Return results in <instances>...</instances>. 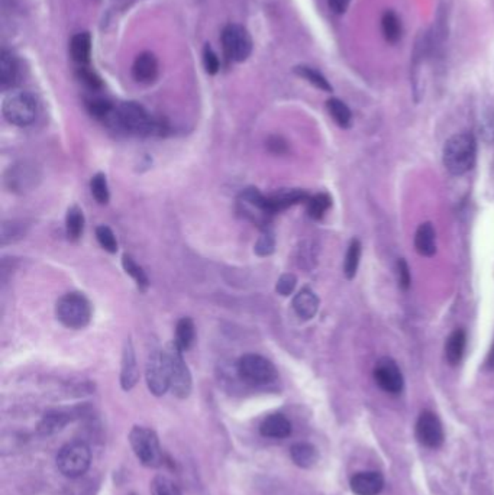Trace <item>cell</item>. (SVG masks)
Instances as JSON below:
<instances>
[{"label":"cell","mask_w":494,"mask_h":495,"mask_svg":"<svg viewBox=\"0 0 494 495\" xmlns=\"http://www.w3.org/2000/svg\"><path fill=\"white\" fill-rule=\"evenodd\" d=\"M70 54L75 63L86 65L90 61L92 56V39L87 32L77 34L70 42Z\"/></svg>","instance_id":"obj_22"},{"label":"cell","mask_w":494,"mask_h":495,"mask_svg":"<svg viewBox=\"0 0 494 495\" xmlns=\"http://www.w3.org/2000/svg\"><path fill=\"white\" fill-rule=\"evenodd\" d=\"M359 259H361V244L358 239H354L348 246L345 263H344V274L348 280H352L355 277L359 265Z\"/></svg>","instance_id":"obj_33"},{"label":"cell","mask_w":494,"mask_h":495,"mask_svg":"<svg viewBox=\"0 0 494 495\" xmlns=\"http://www.w3.org/2000/svg\"><path fill=\"white\" fill-rule=\"evenodd\" d=\"M238 374L247 384L266 385L277 378L274 365L264 356L247 353L238 361Z\"/></svg>","instance_id":"obj_8"},{"label":"cell","mask_w":494,"mask_h":495,"mask_svg":"<svg viewBox=\"0 0 494 495\" xmlns=\"http://www.w3.org/2000/svg\"><path fill=\"white\" fill-rule=\"evenodd\" d=\"M87 108H89V112L94 116V118H99V119H106L109 116H112L115 108L112 106V103L108 101V100H101V99H96V100H92L89 104H87Z\"/></svg>","instance_id":"obj_41"},{"label":"cell","mask_w":494,"mask_h":495,"mask_svg":"<svg viewBox=\"0 0 494 495\" xmlns=\"http://www.w3.org/2000/svg\"><path fill=\"white\" fill-rule=\"evenodd\" d=\"M80 75H82V78H83V82H85L89 87H92V89H99V87L101 86V83H100V80H99V77H97L94 73H92V71L83 68V70L80 71Z\"/></svg>","instance_id":"obj_46"},{"label":"cell","mask_w":494,"mask_h":495,"mask_svg":"<svg viewBox=\"0 0 494 495\" xmlns=\"http://www.w3.org/2000/svg\"><path fill=\"white\" fill-rule=\"evenodd\" d=\"M27 234V226L22 222L9 220L2 223V230H0V242L2 245H9L20 241Z\"/></svg>","instance_id":"obj_30"},{"label":"cell","mask_w":494,"mask_h":495,"mask_svg":"<svg viewBox=\"0 0 494 495\" xmlns=\"http://www.w3.org/2000/svg\"><path fill=\"white\" fill-rule=\"evenodd\" d=\"M151 494L152 495H181L180 489L166 477L154 478L151 484Z\"/></svg>","instance_id":"obj_39"},{"label":"cell","mask_w":494,"mask_h":495,"mask_svg":"<svg viewBox=\"0 0 494 495\" xmlns=\"http://www.w3.org/2000/svg\"><path fill=\"white\" fill-rule=\"evenodd\" d=\"M168 362V371H170V389L173 394L178 399H187L192 393V374L186 365L183 355H181L180 348L173 342L164 351Z\"/></svg>","instance_id":"obj_7"},{"label":"cell","mask_w":494,"mask_h":495,"mask_svg":"<svg viewBox=\"0 0 494 495\" xmlns=\"http://www.w3.org/2000/svg\"><path fill=\"white\" fill-rule=\"evenodd\" d=\"M68 422V417L64 413H48L44 415L42 422L39 423V433L41 434H54L60 432Z\"/></svg>","instance_id":"obj_31"},{"label":"cell","mask_w":494,"mask_h":495,"mask_svg":"<svg viewBox=\"0 0 494 495\" xmlns=\"http://www.w3.org/2000/svg\"><path fill=\"white\" fill-rule=\"evenodd\" d=\"M96 238L100 244V246L111 252V253H116L118 251V241L115 238V233L112 232L111 227L105 226V225H101V226H97L96 227Z\"/></svg>","instance_id":"obj_38"},{"label":"cell","mask_w":494,"mask_h":495,"mask_svg":"<svg viewBox=\"0 0 494 495\" xmlns=\"http://www.w3.org/2000/svg\"><path fill=\"white\" fill-rule=\"evenodd\" d=\"M112 118L115 123L126 130L129 134L135 135H163L167 126L164 122L152 118L142 106L135 101H125L113 111Z\"/></svg>","instance_id":"obj_1"},{"label":"cell","mask_w":494,"mask_h":495,"mask_svg":"<svg viewBox=\"0 0 494 495\" xmlns=\"http://www.w3.org/2000/svg\"><path fill=\"white\" fill-rule=\"evenodd\" d=\"M467 344V334L462 329L454 330L445 344V356L451 365H458L464 356Z\"/></svg>","instance_id":"obj_23"},{"label":"cell","mask_w":494,"mask_h":495,"mask_svg":"<svg viewBox=\"0 0 494 495\" xmlns=\"http://www.w3.org/2000/svg\"><path fill=\"white\" fill-rule=\"evenodd\" d=\"M267 146H268V149H270L273 153H277V155L285 153V152H288V149H289L288 142H285L281 137H277V135L268 138Z\"/></svg>","instance_id":"obj_45"},{"label":"cell","mask_w":494,"mask_h":495,"mask_svg":"<svg viewBox=\"0 0 494 495\" xmlns=\"http://www.w3.org/2000/svg\"><path fill=\"white\" fill-rule=\"evenodd\" d=\"M57 319L68 329L86 327L92 319V304L82 293H68L56 306Z\"/></svg>","instance_id":"obj_3"},{"label":"cell","mask_w":494,"mask_h":495,"mask_svg":"<svg viewBox=\"0 0 494 495\" xmlns=\"http://www.w3.org/2000/svg\"><path fill=\"white\" fill-rule=\"evenodd\" d=\"M331 204H332V200L329 194L319 193L307 200V213L311 219H316V220L322 219L323 215L328 212Z\"/></svg>","instance_id":"obj_34"},{"label":"cell","mask_w":494,"mask_h":495,"mask_svg":"<svg viewBox=\"0 0 494 495\" xmlns=\"http://www.w3.org/2000/svg\"><path fill=\"white\" fill-rule=\"evenodd\" d=\"M477 144L471 134L461 132L451 137L444 146V165L454 175L470 171L476 163Z\"/></svg>","instance_id":"obj_2"},{"label":"cell","mask_w":494,"mask_h":495,"mask_svg":"<svg viewBox=\"0 0 494 495\" xmlns=\"http://www.w3.org/2000/svg\"><path fill=\"white\" fill-rule=\"evenodd\" d=\"M140 378V370L137 356L131 339H126L122 352V368H121V385L125 391L132 389Z\"/></svg>","instance_id":"obj_15"},{"label":"cell","mask_w":494,"mask_h":495,"mask_svg":"<svg viewBox=\"0 0 494 495\" xmlns=\"http://www.w3.org/2000/svg\"><path fill=\"white\" fill-rule=\"evenodd\" d=\"M300 77L306 78V80L310 83V84H314L315 87L323 90V92H332V86L329 84V82L326 80V78L319 73L316 71L315 68H311V67H306V65H300V67H296L295 70Z\"/></svg>","instance_id":"obj_36"},{"label":"cell","mask_w":494,"mask_h":495,"mask_svg":"<svg viewBox=\"0 0 494 495\" xmlns=\"http://www.w3.org/2000/svg\"><path fill=\"white\" fill-rule=\"evenodd\" d=\"M196 337V330H194V323L189 318L180 319L177 326H175V341L174 344L180 348V351H189L194 342Z\"/></svg>","instance_id":"obj_26"},{"label":"cell","mask_w":494,"mask_h":495,"mask_svg":"<svg viewBox=\"0 0 494 495\" xmlns=\"http://www.w3.org/2000/svg\"><path fill=\"white\" fill-rule=\"evenodd\" d=\"M240 204L242 213L255 225L264 226L268 223L270 218L274 215L270 208L268 197L259 193L258 189L248 187L240 196Z\"/></svg>","instance_id":"obj_11"},{"label":"cell","mask_w":494,"mask_h":495,"mask_svg":"<svg viewBox=\"0 0 494 495\" xmlns=\"http://www.w3.org/2000/svg\"><path fill=\"white\" fill-rule=\"evenodd\" d=\"M487 363H488V368L494 371V345H493V348H491V352H490V355H488Z\"/></svg>","instance_id":"obj_48"},{"label":"cell","mask_w":494,"mask_h":495,"mask_svg":"<svg viewBox=\"0 0 494 495\" xmlns=\"http://www.w3.org/2000/svg\"><path fill=\"white\" fill-rule=\"evenodd\" d=\"M478 132L486 144H494V111L488 109L481 115L478 122Z\"/></svg>","instance_id":"obj_37"},{"label":"cell","mask_w":494,"mask_h":495,"mask_svg":"<svg viewBox=\"0 0 494 495\" xmlns=\"http://www.w3.org/2000/svg\"><path fill=\"white\" fill-rule=\"evenodd\" d=\"M326 109L332 119L341 127H350L352 122V115L347 104L340 99H329L326 101Z\"/></svg>","instance_id":"obj_29"},{"label":"cell","mask_w":494,"mask_h":495,"mask_svg":"<svg viewBox=\"0 0 494 495\" xmlns=\"http://www.w3.org/2000/svg\"><path fill=\"white\" fill-rule=\"evenodd\" d=\"M267 197L273 213H278L284 211V208L299 204L302 201H307L310 199L309 194L300 189H283Z\"/></svg>","instance_id":"obj_18"},{"label":"cell","mask_w":494,"mask_h":495,"mask_svg":"<svg viewBox=\"0 0 494 495\" xmlns=\"http://www.w3.org/2000/svg\"><path fill=\"white\" fill-rule=\"evenodd\" d=\"M122 267H123V270H125V272L128 275H131L134 278V281L137 282L140 290L145 292L148 289L149 281H148V277H147L145 271L135 263V261L131 256H129V255H123L122 256Z\"/></svg>","instance_id":"obj_32"},{"label":"cell","mask_w":494,"mask_h":495,"mask_svg":"<svg viewBox=\"0 0 494 495\" xmlns=\"http://www.w3.org/2000/svg\"><path fill=\"white\" fill-rule=\"evenodd\" d=\"M414 248L422 256H433L436 252V233L432 223H422L414 234Z\"/></svg>","instance_id":"obj_21"},{"label":"cell","mask_w":494,"mask_h":495,"mask_svg":"<svg viewBox=\"0 0 494 495\" xmlns=\"http://www.w3.org/2000/svg\"><path fill=\"white\" fill-rule=\"evenodd\" d=\"M145 377L147 385L154 396L161 397L170 389V371L164 351H155L149 355Z\"/></svg>","instance_id":"obj_10"},{"label":"cell","mask_w":494,"mask_h":495,"mask_svg":"<svg viewBox=\"0 0 494 495\" xmlns=\"http://www.w3.org/2000/svg\"><path fill=\"white\" fill-rule=\"evenodd\" d=\"M66 229L68 238L73 241L80 239L85 230V215L79 206H71L66 216Z\"/></svg>","instance_id":"obj_27"},{"label":"cell","mask_w":494,"mask_h":495,"mask_svg":"<svg viewBox=\"0 0 494 495\" xmlns=\"http://www.w3.org/2000/svg\"><path fill=\"white\" fill-rule=\"evenodd\" d=\"M274 249H276L274 234H273V232L266 230L261 237L258 238L254 251L258 256H270L274 252Z\"/></svg>","instance_id":"obj_40"},{"label":"cell","mask_w":494,"mask_h":495,"mask_svg":"<svg viewBox=\"0 0 494 495\" xmlns=\"http://www.w3.org/2000/svg\"><path fill=\"white\" fill-rule=\"evenodd\" d=\"M92 452L82 440H74L64 445L57 455V466L67 478L82 477L90 466Z\"/></svg>","instance_id":"obj_4"},{"label":"cell","mask_w":494,"mask_h":495,"mask_svg":"<svg viewBox=\"0 0 494 495\" xmlns=\"http://www.w3.org/2000/svg\"><path fill=\"white\" fill-rule=\"evenodd\" d=\"M293 310L303 320H310L316 316L319 310V299L310 289L300 290L293 299Z\"/></svg>","instance_id":"obj_19"},{"label":"cell","mask_w":494,"mask_h":495,"mask_svg":"<svg viewBox=\"0 0 494 495\" xmlns=\"http://www.w3.org/2000/svg\"><path fill=\"white\" fill-rule=\"evenodd\" d=\"M351 0H329V8L333 13L342 15L348 9Z\"/></svg>","instance_id":"obj_47"},{"label":"cell","mask_w":494,"mask_h":495,"mask_svg":"<svg viewBox=\"0 0 494 495\" xmlns=\"http://www.w3.org/2000/svg\"><path fill=\"white\" fill-rule=\"evenodd\" d=\"M397 277H399V285L402 287L403 290H409L410 287V270L409 265L405 259H399L397 263Z\"/></svg>","instance_id":"obj_44"},{"label":"cell","mask_w":494,"mask_h":495,"mask_svg":"<svg viewBox=\"0 0 494 495\" xmlns=\"http://www.w3.org/2000/svg\"><path fill=\"white\" fill-rule=\"evenodd\" d=\"M90 190H92L94 200L99 204H106L109 201L111 194H109V186H108V180H106L105 174L99 173L92 178Z\"/></svg>","instance_id":"obj_35"},{"label":"cell","mask_w":494,"mask_h":495,"mask_svg":"<svg viewBox=\"0 0 494 495\" xmlns=\"http://www.w3.org/2000/svg\"><path fill=\"white\" fill-rule=\"evenodd\" d=\"M381 31H383L384 38L388 42L396 44L400 39V37H402V23H400L399 16L395 12L387 11L383 15V18H381Z\"/></svg>","instance_id":"obj_28"},{"label":"cell","mask_w":494,"mask_h":495,"mask_svg":"<svg viewBox=\"0 0 494 495\" xmlns=\"http://www.w3.org/2000/svg\"><path fill=\"white\" fill-rule=\"evenodd\" d=\"M290 456L293 462L300 468H311L316 465L319 453L316 448L310 443H296L290 449Z\"/></svg>","instance_id":"obj_24"},{"label":"cell","mask_w":494,"mask_h":495,"mask_svg":"<svg viewBox=\"0 0 494 495\" xmlns=\"http://www.w3.org/2000/svg\"><path fill=\"white\" fill-rule=\"evenodd\" d=\"M18 78V63L15 57L8 51L0 54V84L4 89H9L16 83Z\"/></svg>","instance_id":"obj_25"},{"label":"cell","mask_w":494,"mask_h":495,"mask_svg":"<svg viewBox=\"0 0 494 495\" xmlns=\"http://www.w3.org/2000/svg\"><path fill=\"white\" fill-rule=\"evenodd\" d=\"M222 45L225 54L237 63L245 61L252 52V39L241 25H228L222 32Z\"/></svg>","instance_id":"obj_9"},{"label":"cell","mask_w":494,"mask_h":495,"mask_svg":"<svg viewBox=\"0 0 494 495\" xmlns=\"http://www.w3.org/2000/svg\"><path fill=\"white\" fill-rule=\"evenodd\" d=\"M384 487V478L380 472H359L351 480V489L357 495H377Z\"/></svg>","instance_id":"obj_17"},{"label":"cell","mask_w":494,"mask_h":495,"mask_svg":"<svg viewBox=\"0 0 494 495\" xmlns=\"http://www.w3.org/2000/svg\"><path fill=\"white\" fill-rule=\"evenodd\" d=\"M38 180H39V174L37 167L28 163H20L11 167L5 177L8 189L15 193H23L31 190L32 187L37 186Z\"/></svg>","instance_id":"obj_14"},{"label":"cell","mask_w":494,"mask_h":495,"mask_svg":"<svg viewBox=\"0 0 494 495\" xmlns=\"http://www.w3.org/2000/svg\"><path fill=\"white\" fill-rule=\"evenodd\" d=\"M416 437L424 446L435 449L444 441V429L438 417L432 411H424L416 423Z\"/></svg>","instance_id":"obj_13"},{"label":"cell","mask_w":494,"mask_h":495,"mask_svg":"<svg viewBox=\"0 0 494 495\" xmlns=\"http://www.w3.org/2000/svg\"><path fill=\"white\" fill-rule=\"evenodd\" d=\"M203 64H204V68H206V73H209V74H216L219 71V58L218 56L215 54V51L209 46V45H206L204 46V51H203Z\"/></svg>","instance_id":"obj_43"},{"label":"cell","mask_w":494,"mask_h":495,"mask_svg":"<svg viewBox=\"0 0 494 495\" xmlns=\"http://www.w3.org/2000/svg\"><path fill=\"white\" fill-rule=\"evenodd\" d=\"M259 432L264 437L284 439L292 434V423L283 414H271L259 426Z\"/></svg>","instance_id":"obj_20"},{"label":"cell","mask_w":494,"mask_h":495,"mask_svg":"<svg viewBox=\"0 0 494 495\" xmlns=\"http://www.w3.org/2000/svg\"><path fill=\"white\" fill-rule=\"evenodd\" d=\"M129 441H131V446L142 465L148 468H159L163 463L160 441L152 430L135 426L129 433Z\"/></svg>","instance_id":"obj_6"},{"label":"cell","mask_w":494,"mask_h":495,"mask_svg":"<svg viewBox=\"0 0 494 495\" xmlns=\"http://www.w3.org/2000/svg\"><path fill=\"white\" fill-rule=\"evenodd\" d=\"M134 78L140 83H151L159 75V61L152 52H141L132 65Z\"/></svg>","instance_id":"obj_16"},{"label":"cell","mask_w":494,"mask_h":495,"mask_svg":"<svg viewBox=\"0 0 494 495\" xmlns=\"http://www.w3.org/2000/svg\"><path fill=\"white\" fill-rule=\"evenodd\" d=\"M296 284L297 278L295 274H283L276 284V292L283 297H288L295 292Z\"/></svg>","instance_id":"obj_42"},{"label":"cell","mask_w":494,"mask_h":495,"mask_svg":"<svg viewBox=\"0 0 494 495\" xmlns=\"http://www.w3.org/2000/svg\"><path fill=\"white\" fill-rule=\"evenodd\" d=\"M2 112L9 123L16 126H28L37 118V100L28 92H12L4 100Z\"/></svg>","instance_id":"obj_5"},{"label":"cell","mask_w":494,"mask_h":495,"mask_svg":"<svg viewBox=\"0 0 494 495\" xmlns=\"http://www.w3.org/2000/svg\"><path fill=\"white\" fill-rule=\"evenodd\" d=\"M374 380L381 389L390 394L402 393L405 384L397 363L390 358H383L377 362L374 370Z\"/></svg>","instance_id":"obj_12"}]
</instances>
